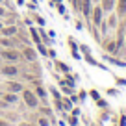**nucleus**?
<instances>
[{
    "instance_id": "obj_12",
    "label": "nucleus",
    "mask_w": 126,
    "mask_h": 126,
    "mask_svg": "<svg viewBox=\"0 0 126 126\" xmlns=\"http://www.w3.org/2000/svg\"><path fill=\"white\" fill-rule=\"evenodd\" d=\"M37 122H39V126H48V119H45V117H39Z\"/></svg>"
},
{
    "instance_id": "obj_2",
    "label": "nucleus",
    "mask_w": 126,
    "mask_h": 126,
    "mask_svg": "<svg viewBox=\"0 0 126 126\" xmlns=\"http://www.w3.org/2000/svg\"><path fill=\"white\" fill-rule=\"evenodd\" d=\"M102 11H104L102 8H94V11H93V24L94 26L102 24Z\"/></svg>"
},
{
    "instance_id": "obj_20",
    "label": "nucleus",
    "mask_w": 126,
    "mask_h": 126,
    "mask_svg": "<svg viewBox=\"0 0 126 126\" xmlns=\"http://www.w3.org/2000/svg\"><path fill=\"white\" fill-rule=\"evenodd\" d=\"M0 2H2V0H0Z\"/></svg>"
},
{
    "instance_id": "obj_10",
    "label": "nucleus",
    "mask_w": 126,
    "mask_h": 126,
    "mask_svg": "<svg viewBox=\"0 0 126 126\" xmlns=\"http://www.w3.org/2000/svg\"><path fill=\"white\" fill-rule=\"evenodd\" d=\"M6 87H8L9 91H20V89H22V85H20V83H8Z\"/></svg>"
},
{
    "instance_id": "obj_18",
    "label": "nucleus",
    "mask_w": 126,
    "mask_h": 126,
    "mask_svg": "<svg viewBox=\"0 0 126 126\" xmlns=\"http://www.w3.org/2000/svg\"><path fill=\"white\" fill-rule=\"evenodd\" d=\"M4 13H6V11H4V9H2V8H0V15H4Z\"/></svg>"
},
{
    "instance_id": "obj_9",
    "label": "nucleus",
    "mask_w": 126,
    "mask_h": 126,
    "mask_svg": "<svg viewBox=\"0 0 126 126\" xmlns=\"http://www.w3.org/2000/svg\"><path fill=\"white\" fill-rule=\"evenodd\" d=\"M24 56H26V59H35V52L32 50V48H24Z\"/></svg>"
},
{
    "instance_id": "obj_13",
    "label": "nucleus",
    "mask_w": 126,
    "mask_h": 126,
    "mask_svg": "<svg viewBox=\"0 0 126 126\" xmlns=\"http://www.w3.org/2000/svg\"><path fill=\"white\" fill-rule=\"evenodd\" d=\"M4 98H6V100H8V102H9V104H13V102H17V96H13V94H6Z\"/></svg>"
},
{
    "instance_id": "obj_1",
    "label": "nucleus",
    "mask_w": 126,
    "mask_h": 126,
    "mask_svg": "<svg viewBox=\"0 0 126 126\" xmlns=\"http://www.w3.org/2000/svg\"><path fill=\"white\" fill-rule=\"evenodd\" d=\"M22 96H24V100H26V104H28L30 108H35V106H37V96H35V93H32V91H24Z\"/></svg>"
},
{
    "instance_id": "obj_17",
    "label": "nucleus",
    "mask_w": 126,
    "mask_h": 126,
    "mask_svg": "<svg viewBox=\"0 0 126 126\" xmlns=\"http://www.w3.org/2000/svg\"><path fill=\"white\" fill-rule=\"evenodd\" d=\"M0 126H9V124H8L6 121H2V119H0Z\"/></svg>"
},
{
    "instance_id": "obj_5",
    "label": "nucleus",
    "mask_w": 126,
    "mask_h": 126,
    "mask_svg": "<svg viewBox=\"0 0 126 126\" xmlns=\"http://www.w3.org/2000/svg\"><path fill=\"white\" fill-rule=\"evenodd\" d=\"M2 74H6V76H15V74H17V67H15V65L2 67Z\"/></svg>"
},
{
    "instance_id": "obj_16",
    "label": "nucleus",
    "mask_w": 126,
    "mask_h": 126,
    "mask_svg": "<svg viewBox=\"0 0 126 126\" xmlns=\"http://www.w3.org/2000/svg\"><path fill=\"white\" fill-rule=\"evenodd\" d=\"M37 94H39V96H45V91L41 89V87H37Z\"/></svg>"
},
{
    "instance_id": "obj_14",
    "label": "nucleus",
    "mask_w": 126,
    "mask_h": 126,
    "mask_svg": "<svg viewBox=\"0 0 126 126\" xmlns=\"http://www.w3.org/2000/svg\"><path fill=\"white\" fill-rule=\"evenodd\" d=\"M58 69H59V71H63V72H69V67L65 65V63H58Z\"/></svg>"
},
{
    "instance_id": "obj_11",
    "label": "nucleus",
    "mask_w": 126,
    "mask_h": 126,
    "mask_svg": "<svg viewBox=\"0 0 126 126\" xmlns=\"http://www.w3.org/2000/svg\"><path fill=\"white\" fill-rule=\"evenodd\" d=\"M108 52H111V54H115V52H119L117 45H115V43H108Z\"/></svg>"
},
{
    "instance_id": "obj_3",
    "label": "nucleus",
    "mask_w": 126,
    "mask_h": 126,
    "mask_svg": "<svg viewBox=\"0 0 126 126\" xmlns=\"http://www.w3.org/2000/svg\"><path fill=\"white\" fill-rule=\"evenodd\" d=\"M2 58L11 59V61H17L20 56H19V52H17V50H2Z\"/></svg>"
},
{
    "instance_id": "obj_19",
    "label": "nucleus",
    "mask_w": 126,
    "mask_h": 126,
    "mask_svg": "<svg viewBox=\"0 0 126 126\" xmlns=\"http://www.w3.org/2000/svg\"><path fill=\"white\" fill-rule=\"evenodd\" d=\"M0 28H2V22H0Z\"/></svg>"
},
{
    "instance_id": "obj_7",
    "label": "nucleus",
    "mask_w": 126,
    "mask_h": 126,
    "mask_svg": "<svg viewBox=\"0 0 126 126\" xmlns=\"http://www.w3.org/2000/svg\"><path fill=\"white\" fill-rule=\"evenodd\" d=\"M113 6H115V0H102V9H104V11L113 9Z\"/></svg>"
},
{
    "instance_id": "obj_6",
    "label": "nucleus",
    "mask_w": 126,
    "mask_h": 126,
    "mask_svg": "<svg viewBox=\"0 0 126 126\" xmlns=\"http://www.w3.org/2000/svg\"><path fill=\"white\" fill-rule=\"evenodd\" d=\"M117 13H119V17L126 15V0H119V4H117Z\"/></svg>"
},
{
    "instance_id": "obj_15",
    "label": "nucleus",
    "mask_w": 126,
    "mask_h": 126,
    "mask_svg": "<svg viewBox=\"0 0 126 126\" xmlns=\"http://www.w3.org/2000/svg\"><path fill=\"white\" fill-rule=\"evenodd\" d=\"M39 50H41V54H45V56H47V48H45L43 45H39Z\"/></svg>"
},
{
    "instance_id": "obj_8",
    "label": "nucleus",
    "mask_w": 126,
    "mask_h": 126,
    "mask_svg": "<svg viewBox=\"0 0 126 126\" xmlns=\"http://www.w3.org/2000/svg\"><path fill=\"white\" fill-rule=\"evenodd\" d=\"M2 30V35H15L17 33V28L15 26H9V28H0Z\"/></svg>"
},
{
    "instance_id": "obj_4",
    "label": "nucleus",
    "mask_w": 126,
    "mask_h": 126,
    "mask_svg": "<svg viewBox=\"0 0 126 126\" xmlns=\"http://www.w3.org/2000/svg\"><path fill=\"white\" fill-rule=\"evenodd\" d=\"M82 11H83V15H85V19L91 17V2L89 0H83L82 2Z\"/></svg>"
}]
</instances>
